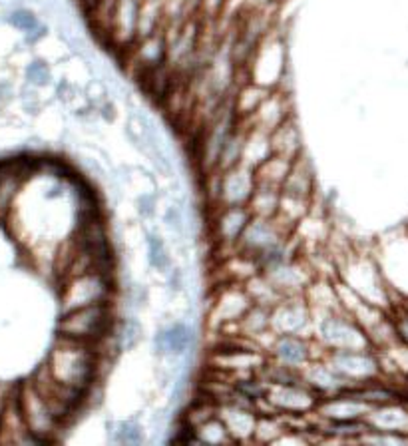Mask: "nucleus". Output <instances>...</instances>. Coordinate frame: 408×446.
<instances>
[{
    "label": "nucleus",
    "instance_id": "f257e3e1",
    "mask_svg": "<svg viewBox=\"0 0 408 446\" xmlns=\"http://www.w3.org/2000/svg\"><path fill=\"white\" fill-rule=\"evenodd\" d=\"M102 358L104 355L98 345L56 335V341L46 357V367L62 385L90 395Z\"/></svg>",
    "mask_w": 408,
    "mask_h": 446
},
{
    "label": "nucleus",
    "instance_id": "f03ea898",
    "mask_svg": "<svg viewBox=\"0 0 408 446\" xmlns=\"http://www.w3.org/2000/svg\"><path fill=\"white\" fill-rule=\"evenodd\" d=\"M337 279L345 283L364 301L393 311L394 293L384 279L375 257H364L361 253H345L337 263Z\"/></svg>",
    "mask_w": 408,
    "mask_h": 446
},
{
    "label": "nucleus",
    "instance_id": "7ed1b4c3",
    "mask_svg": "<svg viewBox=\"0 0 408 446\" xmlns=\"http://www.w3.org/2000/svg\"><path fill=\"white\" fill-rule=\"evenodd\" d=\"M118 319L120 317L116 315L114 301L94 303V305L62 313L56 323V333L62 337H70L76 341L92 342L100 347L114 335Z\"/></svg>",
    "mask_w": 408,
    "mask_h": 446
},
{
    "label": "nucleus",
    "instance_id": "20e7f679",
    "mask_svg": "<svg viewBox=\"0 0 408 446\" xmlns=\"http://www.w3.org/2000/svg\"><path fill=\"white\" fill-rule=\"evenodd\" d=\"M114 295H116L114 273L100 271V269L76 273L62 279L60 311H72L94 303L114 301Z\"/></svg>",
    "mask_w": 408,
    "mask_h": 446
},
{
    "label": "nucleus",
    "instance_id": "39448f33",
    "mask_svg": "<svg viewBox=\"0 0 408 446\" xmlns=\"http://www.w3.org/2000/svg\"><path fill=\"white\" fill-rule=\"evenodd\" d=\"M313 339L325 351H341V349H368L373 342L364 331L348 313L339 311L313 315Z\"/></svg>",
    "mask_w": 408,
    "mask_h": 446
},
{
    "label": "nucleus",
    "instance_id": "423d86ee",
    "mask_svg": "<svg viewBox=\"0 0 408 446\" xmlns=\"http://www.w3.org/2000/svg\"><path fill=\"white\" fill-rule=\"evenodd\" d=\"M267 358L269 355L265 351L239 339V341L217 345L212 351L210 365L217 372H223L231 379H239L247 374H257L263 369V365L267 363Z\"/></svg>",
    "mask_w": 408,
    "mask_h": 446
},
{
    "label": "nucleus",
    "instance_id": "0eeeda50",
    "mask_svg": "<svg viewBox=\"0 0 408 446\" xmlns=\"http://www.w3.org/2000/svg\"><path fill=\"white\" fill-rule=\"evenodd\" d=\"M16 390H18V401H20L24 420L28 424V431L36 436V440L40 445L42 443H54L56 434L64 429V424L60 422V418L52 413L50 404L44 401V397L32 383V379L18 385Z\"/></svg>",
    "mask_w": 408,
    "mask_h": 446
},
{
    "label": "nucleus",
    "instance_id": "6e6552de",
    "mask_svg": "<svg viewBox=\"0 0 408 446\" xmlns=\"http://www.w3.org/2000/svg\"><path fill=\"white\" fill-rule=\"evenodd\" d=\"M318 399L321 395L305 381L287 385H269L261 411H273L283 417H305L315 413Z\"/></svg>",
    "mask_w": 408,
    "mask_h": 446
},
{
    "label": "nucleus",
    "instance_id": "1a4fd4ad",
    "mask_svg": "<svg viewBox=\"0 0 408 446\" xmlns=\"http://www.w3.org/2000/svg\"><path fill=\"white\" fill-rule=\"evenodd\" d=\"M251 305L253 301L243 283H221L213 295L212 307L207 313L210 325L219 333L233 331Z\"/></svg>",
    "mask_w": 408,
    "mask_h": 446
},
{
    "label": "nucleus",
    "instance_id": "9d476101",
    "mask_svg": "<svg viewBox=\"0 0 408 446\" xmlns=\"http://www.w3.org/2000/svg\"><path fill=\"white\" fill-rule=\"evenodd\" d=\"M323 358L341 372L350 385H363L384 377L380 358L375 347L368 349H341V351H325Z\"/></svg>",
    "mask_w": 408,
    "mask_h": 446
},
{
    "label": "nucleus",
    "instance_id": "9b49d317",
    "mask_svg": "<svg viewBox=\"0 0 408 446\" xmlns=\"http://www.w3.org/2000/svg\"><path fill=\"white\" fill-rule=\"evenodd\" d=\"M315 317L305 295L283 297L271 309V329L275 335H305L313 337Z\"/></svg>",
    "mask_w": 408,
    "mask_h": 446
},
{
    "label": "nucleus",
    "instance_id": "f8f14e48",
    "mask_svg": "<svg viewBox=\"0 0 408 446\" xmlns=\"http://www.w3.org/2000/svg\"><path fill=\"white\" fill-rule=\"evenodd\" d=\"M261 273L273 283V287L281 293V297L305 295L309 285L317 277L315 267L307 259H303L301 255L291 257L287 261H283L275 267L265 269Z\"/></svg>",
    "mask_w": 408,
    "mask_h": 446
},
{
    "label": "nucleus",
    "instance_id": "ddd939ff",
    "mask_svg": "<svg viewBox=\"0 0 408 446\" xmlns=\"http://www.w3.org/2000/svg\"><path fill=\"white\" fill-rule=\"evenodd\" d=\"M291 238V231L277 217H257L253 215L243 236L237 241L235 249L241 253H247L251 257H257L259 253L269 249L273 245L285 241Z\"/></svg>",
    "mask_w": 408,
    "mask_h": 446
},
{
    "label": "nucleus",
    "instance_id": "4468645a",
    "mask_svg": "<svg viewBox=\"0 0 408 446\" xmlns=\"http://www.w3.org/2000/svg\"><path fill=\"white\" fill-rule=\"evenodd\" d=\"M317 349H321V345L313 337H305V335H275L267 355L273 361H277V363H283L287 367L303 371L311 361L323 357L321 353H317Z\"/></svg>",
    "mask_w": 408,
    "mask_h": 446
},
{
    "label": "nucleus",
    "instance_id": "2eb2a0df",
    "mask_svg": "<svg viewBox=\"0 0 408 446\" xmlns=\"http://www.w3.org/2000/svg\"><path fill=\"white\" fill-rule=\"evenodd\" d=\"M221 172V170H219ZM257 185L255 172L247 165H233L219 174L217 206H247Z\"/></svg>",
    "mask_w": 408,
    "mask_h": 446
},
{
    "label": "nucleus",
    "instance_id": "dca6fc26",
    "mask_svg": "<svg viewBox=\"0 0 408 446\" xmlns=\"http://www.w3.org/2000/svg\"><path fill=\"white\" fill-rule=\"evenodd\" d=\"M373 406H368L366 402L361 401L357 395H352L350 390H341L334 395H327L321 397L315 408V417L321 420H364L366 413Z\"/></svg>",
    "mask_w": 408,
    "mask_h": 446
},
{
    "label": "nucleus",
    "instance_id": "f3484780",
    "mask_svg": "<svg viewBox=\"0 0 408 446\" xmlns=\"http://www.w3.org/2000/svg\"><path fill=\"white\" fill-rule=\"evenodd\" d=\"M251 217H253V213L249 211L247 206H221L217 215H215V222H213L215 239L223 247L233 249Z\"/></svg>",
    "mask_w": 408,
    "mask_h": 446
},
{
    "label": "nucleus",
    "instance_id": "a211bd4d",
    "mask_svg": "<svg viewBox=\"0 0 408 446\" xmlns=\"http://www.w3.org/2000/svg\"><path fill=\"white\" fill-rule=\"evenodd\" d=\"M194 342V331L183 321H173L166 327H160L153 335V351L158 357H183Z\"/></svg>",
    "mask_w": 408,
    "mask_h": 446
},
{
    "label": "nucleus",
    "instance_id": "6ab92c4d",
    "mask_svg": "<svg viewBox=\"0 0 408 446\" xmlns=\"http://www.w3.org/2000/svg\"><path fill=\"white\" fill-rule=\"evenodd\" d=\"M364 422L368 429H375V431L396 432V434L408 436V399L373 406L366 413Z\"/></svg>",
    "mask_w": 408,
    "mask_h": 446
},
{
    "label": "nucleus",
    "instance_id": "aec40b11",
    "mask_svg": "<svg viewBox=\"0 0 408 446\" xmlns=\"http://www.w3.org/2000/svg\"><path fill=\"white\" fill-rule=\"evenodd\" d=\"M303 379L309 387L315 388L321 397L334 395V393H341V390H347L348 387H352L347 379L337 369H333L323 357L311 361L303 369Z\"/></svg>",
    "mask_w": 408,
    "mask_h": 446
},
{
    "label": "nucleus",
    "instance_id": "412c9836",
    "mask_svg": "<svg viewBox=\"0 0 408 446\" xmlns=\"http://www.w3.org/2000/svg\"><path fill=\"white\" fill-rule=\"evenodd\" d=\"M139 6L142 0H116L108 20V28L120 44H130L134 38H137Z\"/></svg>",
    "mask_w": 408,
    "mask_h": 446
},
{
    "label": "nucleus",
    "instance_id": "4be33fe9",
    "mask_svg": "<svg viewBox=\"0 0 408 446\" xmlns=\"http://www.w3.org/2000/svg\"><path fill=\"white\" fill-rule=\"evenodd\" d=\"M289 108H287V98L281 96V94H269L265 98V102L259 106L257 110L253 112V116L247 119L245 124L249 128H257L263 130L267 134H271L273 130L283 124L289 118Z\"/></svg>",
    "mask_w": 408,
    "mask_h": 446
},
{
    "label": "nucleus",
    "instance_id": "5701e85b",
    "mask_svg": "<svg viewBox=\"0 0 408 446\" xmlns=\"http://www.w3.org/2000/svg\"><path fill=\"white\" fill-rule=\"evenodd\" d=\"M281 194L287 197H295V199H305V201H313L315 197V176H313V167L307 162V158H297L291 172H289L287 179L281 188Z\"/></svg>",
    "mask_w": 408,
    "mask_h": 446
},
{
    "label": "nucleus",
    "instance_id": "b1692460",
    "mask_svg": "<svg viewBox=\"0 0 408 446\" xmlns=\"http://www.w3.org/2000/svg\"><path fill=\"white\" fill-rule=\"evenodd\" d=\"M271 151L277 156H283L287 160H297L303 156L301 132L297 128V122L293 116H289L283 124H279L271 134Z\"/></svg>",
    "mask_w": 408,
    "mask_h": 446
},
{
    "label": "nucleus",
    "instance_id": "393cba45",
    "mask_svg": "<svg viewBox=\"0 0 408 446\" xmlns=\"http://www.w3.org/2000/svg\"><path fill=\"white\" fill-rule=\"evenodd\" d=\"M271 138L267 132L257 128H247L245 146H243L241 164L255 170L261 162H265L271 156Z\"/></svg>",
    "mask_w": 408,
    "mask_h": 446
},
{
    "label": "nucleus",
    "instance_id": "a878e982",
    "mask_svg": "<svg viewBox=\"0 0 408 446\" xmlns=\"http://www.w3.org/2000/svg\"><path fill=\"white\" fill-rule=\"evenodd\" d=\"M192 431H194V443L197 445H235L227 431L226 422L217 413L197 422L196 427H192Z\"/></svg>",
    "mask_w": 408,
    "mask_h": 446
},
{
    "label": "nucleus",
    "instance_id": "bb28decb",
    "mask_svg": "<svg viewBox=\"0 0 408 446\" xmlns=\"http://www.w3.org/2000/svg\"><path fill=\"white\" fill-rule=\"evenodd\" d=\"M291 165H293V160H287L283 156L271 154L265 162H261L253 170L255 172V179H257V183L271 185V188L281 190L283 183H285V179H287L289 172H291Z\"/></svg>",
    "mask_w": 408,
    "mask_h": 446
},
{
    "label": "nucleus",
    "instance_id": "cd10ccee",
    "mask_svg": "<svg viewBox=\"0 0 408 446\" xmlns=\"http://www.w3.org/2000/svg\"><path fill=\"white\" fill-rule=\"evenodd\" d=\"M271 92L263 86H257V84H247V86H241V88L235 92L233 96V110L237 114V118L247 122V119L253 116V112L257 110L259 106L265 102V98L269 96Z\"/></svg>",
    "mask_w": 408,
    "mask_h": 446
},
{
    "label": "nucleus",
    "instance_id": "c85d7f7f",
    "mask_svg": "<svg viewBox=\"0 0 408 446\" xmlns=\"http://www.w3.org/2000/svg\"><path fill=\"white\" fill-rule=\"evenodd\" d=\"M281 206V190L271 188V185H263L257 183L253 195L247 204L249 211L257 217H275Z\"/></svg>",
    "mask_w": 408,
    "mask_h": 446
},
{
    "label": "nucleus",
    "instance_id": "c756f323",
    "mask_svg": "<svg viewBox=\"0 0 408 446\" xmlns=\"http://www.w3.org/2000/svg\"><path fill=\"white\" fill-rule=\"evenodd\" d=\"M108 440L112 445L139 446L146 443V432L136 420H116L108 424Z\"/></svg>",
    "mask_w": 408,
    "mask_h": 446
},
{
    "label": "nucleus",
    "instance_id": "7c9ffc66",
    "mask_svg": "<svg viewBox=\"0 0 408 446\" xmlns=\"http://www.w3.org/2000/svg\"><path fill=\"white\" fill-rule=\"evenodd\" d=\"M144 243H146V257H148L150 267L153 271H158V273H167V269L171 267L173 263H171V255H169V249H167L164 238L158 231L148 229Z\"/></svg>",
    "mask_w": 408,
    "mask_h": 446
},
{
    "label": "nucleus",
    "instance_id": "2f4dec72",
    "mask_svg": "<svg viewBox=\"0 0 408 446\" xmlns=\"http://www.w3.org/2000/svg\"><path fill=\"white\" fill-rule=\"evenodd\" d=\"M144 339V327L136 317H121L116 325V341L120 351H134Z\"/></svg>",
    "mask_w": 408,
    "mask_h": 446
},
{
    "label": "nucleus",
    "instance_id": "473e14b6",
    "mask_svg": "<svg viewBox=\"0 0 408 446\" xmlns=\"http://www.w3.org/2000/svg\"><path fill=\"white\" fill-rule=\"evenodd\" d=\"M357 443L361 445H377V446H405L408 445L407 434H396V432H384L375 431V429H366V431L357 438Z\"/></svg>",
    "mask_w": 408,
    "mask_h": 446
},
{
    "label": "nucleus",
    "instance_id": "72a5a7b5",
    "mask_svg": "<svg viewBox=\"0 0 408 446\" xmlns=\"http://www.w3.org/2000/svg\"><path fill=\"white\" fill-rule=\"evenodd\" d=\"M164 223H166V227L171 231V236H176V238L183 239L187 236V215H185V209L178 204V201H173V204H169L164 211Z\"/></svg>",
    "mask_w": 408,
    "mask_h": 446
},
{
    "label": "nucleus",
    "instance_id": "f704fd0d",
    "mask_svg": "<svg viewBox=\"0 0 408 446\" xmlns=\"http://www.w3.org/2000/svg\"><path fill=\"white\" fill-rule=\"evenodd\" d=\"M393 323H394V333H396V339L400 342H405L408 347V305L407 301H398L393 307Z\"/></svg>",
    "mask_w": 408,
    "mask_h": 446
},
{
    "label": "nucleus",
    "instance_id": "c9c22d12",
    "mask_svg": "<svg viewBox=\"0 0 408 446\" xmlns=\"http://www.w3.org/2000/svg\"><path fill=\"white\" fill-rule=\"evenodd\" d=\"M136 211L142 220H153L158 211V194L155 192H142L136 197Z\"/></svg>",
    "mask_w": 408,
    "mask_h": 446
},
{
    "label": "nucleus",
    "instance_id": "e433bc0d",
    "mask_svg": "<svg viewBox=\"0 0 408 446\" xmlns=\"http://www.w3.org/2000/svg\"><path fill=\"white\" fill-rule=\"evenodd\" d=\"M167 289L173 293V295H178V293H182L183 289H185V273H183L182 267H171L167 269Z\"/></svg>",
    "mask_w": 408,
    "mask_h": 446
},
{
    "label": "nucleus",
    "instance_id": "4c0bfd02",
    "mask_svg": "<svg viewBox=\"0 0 408 446\" xmlns=\"http://www.w3.org/2000/svg\"><path fill=\"white\" fill-rule=\"evenodd\" d=\"M31 76L36 78L34 82H40V84H46L48 82V68L44 64H34L31 68Z\"/></svg>",
    "mask_w": 408,
    "mask_h": 446
},
{
    "label": "nucleus",
    "instance_id": "58836bf2",
    "mask_svg": "<svg viewBox=\"0 0 408 446\" xmlns=\"http://www.w3.org/2000/svg\"><path fill=\"white\" fill-rule=\"evenodd\" d=\"M18 18H16V24L18 26H22V28H34L36 26V20L32 18L31 15H26V13H22V15H16Z\"/></svg>",
    "mask_w": 408,
    "mask_h": 446
},
{
    "label": "nucleus",
    "instance_id": "ea45409f",
    "mask_svg": "<svg viewBox=\"0 0 408 446\" xmlns=\"http://www.w3.org/2000/svg\"><path fill=\"white\" fill-rule=\"evenodd\" d=\"M407 305H408V299H407Z\"/></svg>",
    "mask_w": 408,
    "mask_h": 446
}]
</instances>
